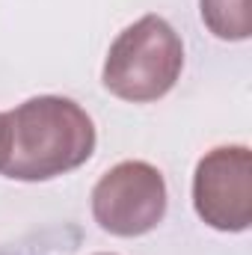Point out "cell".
Here are the masks:
<instances>
[{
	"mask_svg": "<svg viewBox=\"0 0 252 255\" xmlns=\"http://www.w3.org/2000/svg\"><path fill=\"white\" fill-rule=\"evenodd\" d=\"M95 151V125L80 104L39 95L3 113L0 172L15 181H48L83 166Z\"/></svg>",
	"mask_w": 252,
	"mask_h": 255,
	"instance_id": "1",
	"label": "cell"
},
{
	"mask_svg": "<svg viewBox=\"0 0 252 255\" xmlns=\"http://www.w3.org/2000/svg\"><path fill=\"white\" fill-rule=\"evenodd\" d=\"M184 68V45L160 18L145 15L119 33L104 60V86L122 101L148 104L163 98Z\"/></svg>",
	"mask_w": 252,
	"mask_h": 255,
	"instance_id": "2",
	"label": "cell"
},
{
	"mask_svg": "<svg viewBox=\"0 0 252 255\" xmlns=\"http://www.w3.org/2000/svg\"><path fill=\"white\" fill-rule=\"evenodd\" d=\"M95 223L116 238H139L166 214V181L145 160H125L101 175L92 190Z\"/></svg>",
	"mask_w": 252,
	"mask_h": 255,
	"instance_id": "3",
	"label": "cell"
},
{
	"mask_svg": "<svg viewBox=\"0 0 252 255\" xmlns=\"http://www.w3.org/2000/svg\"><path fill=\"white\" fill-rule=\"evenodd\" d=\"M196 214L217 232H247L252 223V151L220 145L208 151L193 175Z\"/></svg>",
	"mask_w": 252,
	"mask_h": 255,
	"instance_id": "4",
	"label": "cell"
},
{
	"mask_svg": "<svg viewBox=\"0 0 252 255\" xmlns=\"http://www.w3.org/2000/svg\"><path fill=\"white\" fill-rule=\"evenodd\" d=\"M202 3V21L205 27L226 42H241L250 39L252 18H250V0H199Z\"/></svg>",
	"mask_w": 252,
	"mask_h": 255,
	"instance_id": "5",
	"label": "cell"
},
{
	"mask_svg": "<svg viewBox=\"0 0 252 255\" xmlns=\"http://www.w3.org/2000/svg\"><path fill=\"white\" fill-rule=\"evenodd\" d=\"M0 148H3V113H0Z\"/></svg>",
	"mask_w": 252,
	"mask_h": 255,
	"instance_id": "6",
	"label": "cell"
},
{
	"mask_svg": "<svg viewBox=\"0 0 252 255\" xmlns=\"http://www.w3.org/2000/svg\"><path fill=\"white\" fill-rule=\"evenodd\" d=\"M101 255H104V253H101Z\"/></svg>",
	"mask_w": 252,
	"mask_h": 255,
	"instance_id": "7",
	"label": "cell"
}]
</instances>
